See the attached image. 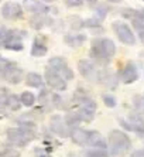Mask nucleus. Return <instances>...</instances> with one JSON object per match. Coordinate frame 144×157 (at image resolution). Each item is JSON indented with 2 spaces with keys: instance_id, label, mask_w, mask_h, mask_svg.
Here are the masks:
<instances>
[{
  "instance_id": "obj_1",
  "label": "nucleus",
  "mask_w": 144,
  "mask_h": 157,
  "mask_svg": "<svg viewBox=\"0 0 144 157\" xmlns=\"http://www.w3.org/2000/svg\"><path fill=\"white\" fill-rule=\"evenodd\" d=\"M20 128H10L6 132L7 140L11 146L16 147H25L28 146L30 142L36 136V124L32 122L20 121L18 122Z\"/></svg>"
},
{
  "instance_id": "obj_2",
  "label": "nucleus",
  "mask_w": 144,
  "mask_h": 157,
  "mask_svg": "<svg viewBox=\"0 0 144 157\" xmlns=\"http://www.w3.org/2000/svg\"><path fill=\"white\" fill-rule=\"evenodd\" d=\"M74 102L78 108V115L83 122H92L96 113V102L85 89H78L74 95Z\"/></svg>"
},
{
  "instance_id": "obj_3",
  "label": "nucleus",
  "mask_w": 144,
  "mask_h": 157,
  "mask_svg": "<svg viewBox=\"0 0 144 157\" xmlns=\"http://www.w3.org/2000/svg\"><path fill=\"white\" fill-rule=\"evenodd\" d=\"M109 149L113 156H124L131 149V140L122 130H112L109 133Z\"/></svg>"
},
{
  "instance_id": "obj_4",
  "label": "nucleus",
  "mask_w": 144,
  "mask_h": 157,
  "mask_svg": "<svg viewBox=\"0 0 144 157\" xmlns=\"http://www.w3.org/2000/svg\"><path fill=\"white\" fill-rule=\"evenodd\" d=\"M116 52V45L109 38H97L92 43L90 55L96 61H109Z\"/></svg>"
},
{
  "instance_id": "obj_5",
  "label": "nucleus",
  "mask_w": 144,
  "mask_h": 157,
  "mask_svg": "<svg viewBox=\"0 0 144 157\" xmlns=\"http://www.w3.org/2000/svg\"><path fill=\"white\" fill-rule=\"evenodd\" d=\"M48 68H51L52 71L61 75L65 81H71L74 79V71L68 67V62L65 61L62 57H52V58L48 61Z\"/></svg>"
},
{
  "instance_id": "obj_6",
  "label": "nucleus",
  "mask_w": 144,
  "mask_h": 157,
  "mask_svg": "<svg viewBox=\"0 0 144 157\" xmlns=\"http://www.w3.org/2000/svg\"><path fill=\"white\" fill-rule=\"evenodd\" d=\"M112 27H113V30H115L117 38H119L123 44H126V45H134V44H136V36L133 34L131 29L127 26L126 23L115 21L112 24Z\"/></svg>"
},
{
  "instance_id": "obj_7",
  "label": "nucleus",
  "mask_w": 144,
  "mask_h": 157,
  "mask_svg": "<svg viewBox=\"0 0 144 157\" xmlns=\"http://www.w3.org/2000/svg\"><path fill=\"white\" fill-rule=\"evenodd\" d=\"M25 36L24 31H20V30H9V38L4 41V47L11 51H21L24 48V44H23V37Z\"/></svg>"
},
{
  "instance_id": "obj_8",
  "label": "nucleus",
  "mask_w": 144,
  "mask_h": 157,
  "mask_svg": "<svg viewBox=\"0 0 144 157\" xmlns=\"http://www.w3.org/2000/svg\"><path fill=\"white\" fill-rule=\"evenodd\" d=\"M45 82L48 86L55 89V91H65L66 89V81L51 68L45 70Z\"/></svg>"
},
{
  "instance_id": "obj_9",
  "label": "nucleus",
  "mask_w": 144,
  "mask_h": 157,
  "mask_svg": "<svg viewBox=\"0 0 144 157\" xmlns=\"http://www.w3.org/2000/svg\"><path fill=\"white\" fill-rule=\"evenodd\" d=\"M2 14L7 20H18L23 17V7L16 2H7L2 7Z\"/></svg>"
},
{
  "instance_id": "obj_10",
  "label": "nucleus",
  "mask_w": 144,
  "mask_h": 157,
  "mask_svg": "<svg viewBox=\"0 0 144 157\" xmlns=\"http://www.w3.org/2000/svg\"><path fill=\"white\" fill-rule=\"evenodd\" d=\"M50 128L57 136L65 137V136L68 135V126L65 124L64 117L59 116V115H54L50 119Z\"/></svg>"
},
{
  "instance_id": "obj_11",
  "label": "nucleus",
  "mask_w": 144,
  "mask_h": 157,
  "mask_svg": "<svg viewBox=\"0 0 144 157\" xmlns=\"http://www.w3.org/2000/svg\"><path fill=\"white\" fill-rule=\"evenodd\" d=\"M23 7L30 13H34V14H47L50 11V7L40 0H24Z\"/></svg>"
},
{
  "instance_id": "obj_12",
  "label": "nucleus",
  "mask_w": 144,
  "mask_h": 157,
  "mask_svg": "<svg viewBox=\"0 0 144 157\" xmlns=\"http://www.w3.org/2000/svg\"><path fill=\"white\" fill-rule=\"evenodd\" d=\"M78 70H79L81 75L86 79H95L96 78V67L89 59H81L78 62Z\"/></svg>"
},
{
  "instance_id": "obj_13",
  "label": "nucleus",
  "mask_w": 144,
  "mask_h": 157,
  "mask_svg": "<svg viewBox=\"0 0 144 157\" xmlns=\"http://www.w3.org/2000/svg\"><path fill=\"white\" fill-rule=\"evenodd\" d=\"M96 78L100 84H103L104 86H108V88H115L116 84H117L115 72L112 70H109V68H104V70L99 71L96 74Z\"/></svg>"
},
{
  "instance_id": "obj_14",
  "label": "nucleus",
  "mask_w": 144,
  "mask_h": 157,
  "mask_svg": "<svg viewBox=\"0 0 144 157\" xmlns=\"http://www.w3.org/2000/svg\"><path fill=\"white\" fill-rule=\"evenodd\" d=\"M4 79L7 81L9 84H20L23 81V70H20L17 65H16L14 62L9 67L7 70H6V74H4Z\"/></svg>"
},
{
  "instance_id": "obj_15",
  "label": "nucleus",
  "mask_w": 144,
  "mask_h": 157,
  "mask_svg": "<svg viewBox=\"0 0 144 157\" xmlns=\"http://www.w3.org/2000/svg\"><path fill=\"white\" fill-rule=\"evenodd\" d=\"M122 81L124 84H133L134 81H137L138 78V71H137L136 65H134L133 62H129L122 71V75H120Z\"/></svg>"
},
{
  "instance_id": "obj_16",
  "label": "nucleus",
  "mask_w": 144,
  "mask_h": 157,
  "mask_svg": "<svg viewBox=\"0 0 144 157\" xmlns=\"http://www.w3.org/2000/svg\"><path fill=\"white\" fill-rule=\"evenodd\" d=\"M86 146H90V147H93V149H106V142H104L103 136L99 132L89 130Z\"/></svg>"
},
{
  "instance_id": "obj_17",
  "label": "nucleus",
  "mask_w": 144,
  "mask_h": 157,
  "mask_svg": "<svg viewBox=\"0 0 144 157\" xmlns=\"http://www.w3.org/2000/svg\"><path fill=\"white\" fill-rule=\"evenodd\" d=\"M47 54V43H45V38L44 37H36L34 38V43H32L31 47V55L32 57H43V55Z\"/></svg>"
},
{
  "instance_id": "obj_18",
  "label": "nucleus",
  "mask_w": 144,
  "mask_h": 157,
  "mask_svg": "<svg viewBox=\"0 0 144 157\" xmlns=\"http://www.w3.org/2000/svg\"><path fill=\"white\" fill-rule=\"evenodd\" d=\"M88 133L89 130L82 128H75L71 130V139L75 144H79V146H86L88 142Z\"/></svg>"
},
{
  "instance_id": "obj_19",
  "label": "nucleus",
  "mask_w": 144,
  "mask_h": 157,
  "mask_svg": "<svg viewBox=\"0 0 144 157\" xmlns=\"http://www.w3.org/2000/svg\"><path fill=\"white\" fill-rule=\"evenodd\" d=\"M64 41L65 44H68V45H71V47H79V45H82L85 41H86V36L85 34H66V36L64 37Z\"/></svg>"
},
{
  "instance_id": "obj_20",
  "label": "nucleus",
  "mask_w": 144,
  "mask_h": 157,
  "mask_svg": "<svg viewBox=\"0 0 144 157\" xmlns=\"http://www.w3.org/2000/svg\"><path fill=\"white\" fill-rule=\"evenodd\" d=\"M129 123L131 126V130H134L137 135L144 136V119L137 115H131L129 119Z\"/></svg>"
},
{
  "instance_id": "obj_21",
  "label": "nucleus",
  "mask_w": 144,
  "mask_h": 157,
  "mask_svg": "<svg viewBox=\"0 0 144 157\" xmlns=\"http://www.w3.org/2000/svg\"><path fill=\"white\" fill-rule=\"evenodd\" d=\"M64 121H65V124L72 129H75V128H79V123L82 122V119H81V116L78 115V112H69V113H66V116L64 117Z\"/></svg>"
},
{
  "instance_id": "obj_22",
  "label": "nucleus",
  "mask_w": 144,
  "mask_h": 157,
  "mask_svg": "<svg viewBox=\"0 0 144 157\" xmlns=\"http://www.w3.org/2000/svg\"><path fill=\"white\" fill-rule=\"evenodd\" d=\"M0 157H20V153L11 144L0 143Z\"/></svg>"
},
{
  "instance_id": "obj_23",
  "label": "nucleus",
  "mask_w": 144,
  "mask_h": 157,
  "mask_svg": "<svg viewBox=\"0 0 144 157\" xmlns=\"http://www.w3.org/2000/svg\"><path fill=\"white\" fill-rule=\"evenodd\" d=\"M40 102L43 106H45L44 109H47V110H51L54 108L52 106V95H51L50 91H47V89H43L40 92Z\"/></svg>"
},
{
  "instance_id": "obj_24",
  "label": "nucleus",
  "mask_w": 144,
  "mask_h": 157,
  "mask_svg": "<svg viewBox=\"0 0 144 157\" xmlns=\"http://www.w3.org/2000/svg\"><path fill=\"white\" fill-rule=\"evenodd\" d=\"M25 84L32 88H40L43 85V77L36 72H30L27 75V78H25Z\"/></svg>"
},
{
  "instance_id": "obj_25",
  "label": "nucleus",
  "mask_w": 144,
  "mask_h": 157,
  "mask_svg": "<svg viewBox=\"0 0 144 157\" xmlns=\"http://www.w3.org/2000/svg\"><path fill=\"white\" fill-rule=\"evenodd\" d=\"M6 108H7L9 110H13V112H16V110L20 109V108H21V101H20V96L16 95V94H11V95L9 96V101H7Z\"/></svg>"
},
{
  "instance_id": "obj_26",
  "label": "nucleus",
  "mask_w": 144,
  "mask_h": 157,
  "mask_svg": "<svg viewBox=\"0 0 144 157\" xmlns=\"http://www.w3.org/2000/svg\"><path fill=\"white\" fill-rule=\"evenodd\" d=\"M48 23V17L45 14H36L34 17L30 20V24H31L34 29H43L45 24Z\"/></svg>"
},
{
  "instance_id": "obj_27",
  "label": "nucleus",
  "mask_w": 144,
  "mask_h": 157,
  "mask_svg": "<svg viewBox=\"0 0 144 157\" xmlns=\"http://www.w3.org/2000/svg\"><path fill=\"white\" fill-rule=\"evenodd\" d=\"M20 101H21V105H24V106H32L34 102H36V95L32 92L25 91L20 95Z\"/></svg>"
},
{
  "instance_id": "obj_28",
  "label": "nucleus",
  "mask_w": 144,
  "mask_h": 157,
  "mask_svg": "<svg viewBox=\"0 0 144 157\" xmlns=\"http://www.w3.org/2000/svg\"><path fill=\"white\" fill-rule=\"evenodd\" d=\"M131 23H133V27L138 31H144V18L138 14V10H136V16L131 18Z\"/></svg>"
},
{
  "instance_id": "obj_29",
  "label": "nucleus",
  "mask_w": 144,
  "mask_h": 157,
  "mask_svg": "<svg viewBox=\"0 0 144 157\" xmlns=\"http://www.w3.org/2000/svg\"><path fill=\"white\" fill-rule=\"evenodd\" d=\"M108 151L106 149H92V150H88L85 153V157H108Z\"/></svg>"
},
{
  "instance_id": "obj_30",
  "label": "nucleus",
  "mask_w": 144,
  "mask_h": 157,
  "mask_svg": "<svg viewBox=\"0 0 144 157\" xmlns=\"http://www.w3.org/2000/svg\"><path fill=\"white\" fill-rule=\"evenodd\" d=\"M10 95H11V92L9 91L7 88H0V108H6Z\"/></svg>"
},
{
  "instance_id": "obj_31",
  "label": "nucleus",
  "mask_w": 144,
  "mask_h": 157,
  "mask_svg": "<svg viewBox=\"0 0 144 157\" xmlns=\"http://www.w3.org/2000/svg\"><path fill=\"white\" fill-rule=\"evenodd\" d=\"M109 10H110V7H109L108 4H97L96 6V16L99 20H103L104 17H106V14L109 13Z\"/></svg>"
},
{
  "instance_id": "obj_32",
  "label": "nucleus",
  "mask_w": 144,
  "mask_h": 157,
  "mask_svg": "<svg viewBox=\"0 0 144 157\" xmlns=\"http://www.w3.org/2000/svg\"><path fill=\"white\" fill-rule=\"evenodd\" d=\"M11 64H13V62L9 61V59L0 58V81L4 79V74H6V70H7Z\"/></svg>"
},
{
  "instance_id": "obj_33",
  "label": "nucleus",
  "mask_w": 144,
  "mask_h": 157,
  "mask_svg": "<svg viewBox=\"0 0 144 157\" xmlns=\"http://www.w3.org/2000/svg\"><path fill=\"white\" fill-rule=\"evenodd\" d=\"M85 26L88 29H100V20L97 17H93V18H89L85 21Z\"/></svg>"
},
{
  "instance_id": "obj_34",
  "label": "nucleus",
  "mask_w": 144,
  "mask_h": 157,
  "mask_svg": "<svg viewBox=\"0 0 144 157\" xmlns=\"http://www.w3.org/2000/svg\"><path fill=\"white\" fill-rule=\"evenodd\" d=\"M83 26H85V21H83V20H81L78 16H74V17H72L71 27H72L74 30H79V29H82Z\"/></svg>"
},
{
  "instance_id": "obj_35",
  "label": "nucleus",
  "mask_w": 144,
  "mask_h": 157,
  "mask_svg": "<svg viewBox=\"0 0 144 157\" xmlns=\"http://www.w3.org/2000/svg\"><path fill=\"white\" fill-rule=\"evenodd\" d=\"M103 102L108 108H115L116 106V99L112 95H103Z\"/></svg>"
},
{
  "instance_id": "obj_36",
  "label": "nucleus",
  "mask_w": 144,
  "mask_h": 157,
  "mask_svg": "<svg viewBox=\"0 0 144 157\" xmlns=\"http://www.w3.org/2000/svg\"><path fill=\"white\" fill-rule=\"evenodd\" d=\"M9 38V30L4 27H0V44H4V41Z\"/></svg>"
},
{
  "instance_id": "obj_37",
  "label": "nucleus",
  "mask_w": 144,
  "mask_h": 157,
  "mask_svg": "<svg viewBox=\"0 0 144 157\" xmlns=\"http://www.w3.org/2000/svg\"><path fill=\"white\" fill-rule=\"evenodd\" d=\"M83 2L85 0H65L66 6H69V7H79L83 4Z\"/></svg>"
},
{
  "instance_id": "obj_38",
  "label": "nucleus",
  "mask_w": 144,
  "mask_h": 157,
  "mask_svg": "<svg viewBox=\"0 0 144 157\" xmlns=\"http://www.w3.org/2000/svg\"><path fill=\"white\" fill-rule=\"evenodd\" d=\"M122 16H124L126 18H133L136 16V10H133V9H123Z\"/></svg>"
},
{
  "instance_id": "obj_39",
  "label": "nucleus",
  "mask_w": 144,
  "mask_h": 157,
  "mask_svg": "<svg viewBox=\"0 0 144 157\" xmlns=\"http://www.w3.org/2000/svg\"><path fill=\"white\" fill-rule=\"evenodd\" d=\"M131 157H144V150H136V151H133Z\"/></svg>"
},
{
  "instance_id": "obj_40",
  "label": "nucleus",
  "mask_w": 144,
  "mask_h": 157,
  "mask_svg": "<svg viewBox=\"0 0 144 157\" xmlns=\"http://www.w3.org/2000/svg\"><path fill=\"white\" fill-rule=\"evenodd\" d=\"M89 6H95V4H97V0H85Z\"/></svg>"
},
{
  "instance_id": "obj_41",
  "label": "nucleus",
  "mask_w": 144,
  "mask_h": 157,
  "mask_svg": "<svg viewBox=\"0 0 144 157\" xmlns=\"http://www.w3.org/2000/svg\"><path fill=\"white\" fill-rule=\"evenodd\" d=\"M138 37H140L141 43H143V45H144V31H140V33H138Z\"/></svg>"
},
{
  "instance_id": "obj_42",
  "label": "nucleus",
  "mask_w": 144,
  "mask_h": 157,
  "mask_svg": "<svg viewBox=\"0 0 144 157\" xmlns=\"http://www.w3.org/2000/svg\"><path fill=\"white\" fill-rule=\"evenodd\" d=\"M138 14H140L141 17L144 18V9H141V10H138Z\"/></svg>"
},
{
  "instance_id": "obj_43",
  "label": "nucleus",
  "mask_w": 144,
  "mask_h": 157,
  "mask_svg": "<svg viewBox=\"0 0 144 157\" xmlns=\"http://www.w3.org/2000/svg\"><path fill=\"white\" fill-rule=\"evenodd\" d=\"M108 2H110V3H120L122 0H108Z\"/></svg>"
},
{
  "instance_id": "obj_44",
  "label": "nucleus",
  "mask_w": 144,
  "mask_h": 157,
  "mask_svg": "<svg viewBox=\"0 0 144 157\" xmlns=\"http://www.w3.org/2000/svg\"><path fill=\"white\" fill-rule=\"evenodd\" d=\"M45 2H52V0H45Z\"/></svg>"
},
{
  "instance_id": "obj_45",
  "label": "nucleus",
  "mask_w": 144,
  "mask_h": 157,
  "mask_svg": "<svg viewBox=\"0 0 144 157\" xmlns=\"http://www.w3.org/2000/svg\"><path fill=\"white\" fill-rule=\"evenodd\" d=\"M0 2H2V0H0Z\"/></svg>"
}]
</instances>
